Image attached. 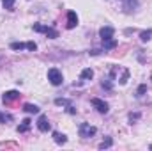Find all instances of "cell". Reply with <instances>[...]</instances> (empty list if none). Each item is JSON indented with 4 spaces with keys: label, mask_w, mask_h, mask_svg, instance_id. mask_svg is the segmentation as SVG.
I'll use <instances>...</instances> for the list:
<instances>
[{
    "label": "cell",
    "mask_w": 152,
    "mask_h": 151,
    "mask_svg": "<svg viewBox=\"0 0 152 151\" xmlns=\"http://www.w3.org/2000/svg\"><path fill=\"white\" fill-rule=\"evenodd\" d=\"M78 133H80V137L88 139V137H94V135L97 133V128H96V126H92L90 123H81V124H80V128H78Z\"/></svg>",
    "instance_id": "obj_1"
},
{
    "label": "cell",
    "mask_w": 152,
    "mask_h": 151,
    "mask_svg": "<svg viewBox=\"0 0 152 151\" xmlns=\"http://www.w3.org/2000/svg\"><path fill=\"white\" fill-rule=\"evenodd\" d=\"M48 80H50L51 85H62V82H64L62 71L57 70V68H50L48 70Z\"/></svg>",
    "instance_id": "obj_2"
},
{
    "label": "cell",
    "mask_w": 152,
    "mask_h": 151,
    "mask_svg": "<svg viewBox=\"0 0 152 151\" xmlns=\"http://www.w3.org/2000/svg\"><path fill=\"white\" fill-rule=\"evenodd\" d=\"M36 32H41V34H46L50 39H55L58 38V32L55 30V29H51V27H48V25H41V23H34V27H32Z\"/></svg>",
    "instance_id": "obj_3"
},
{
    "label": "cell",
    "mask_w": 152,
    "mask_h": 151,
    "mask_svg": "<svg viewBox=\"0 0 152 151\" xmlns=\"http://www.w3.org/2000/svg\"><path fill=\"white\" fill-rule=\"evenodd\" d=\"M90 103H92V107H94V109H96L99 114H108V110H110V105H108L104 100L92 98V100H90Z\"/></svg>",
    "instance_id": "obj_4"
},
{
    "label": "cell",
    "mask_w": 152,
    "mask_h": 151,
    "mask_svg": "<svg viewBox=\"0 0 152 151\" xmlns=\"http://www.w3.org/2000/svg\"><path fill=\"white\" fill-rule=\"evenodd\" d=\"M122 2V9L126 14H131L133 11L138 9V0H120Z\"/></svg>",
    "instance_id": "obj_5"
},
{
    "label": "cell",
    "mask_w": 152,
    "mask_h": 151,
    "mask_svg": "<svg viewBox=\"0 0 152 151\" xmlns=\"http://www.w3.org/2000/svg\"><path fill=\"white\" fill-rule=\"evenodd\" d=\"M18 98H20V93H18V91H5L4 96H2V101H4L5 105H9V103H12V101L18 100Z\"/></svg>",
    "instance_id": "obj_6"
},
{
    "label": "cell",
    "mask_w": 152,
    "mask_h": 151,
    "mask_svg": "<svg viewBox=\"0 0 152 151\" xmlns=\"http://www.w3.org/2000/svg\"><path fill=\"white\" fill-rule=\"evenodd\" d=\"M113 34H115V29H113V27H110V25H106V27H101V29H99V36H101L103 41H104V39L113 38Z\"/></svg>",
    "instance_id": "obj_7"
},
{
    "label": "cell",
    "mask_w": 152,
    "mask_h": 151,
    "mask_svg": "<svg viewBox=\"0 0 152 151\" xmlns=\"http://www.w3.org/2000/svg\"><path fill=\"white\" fill-rule=\"evenodd\" d=\"M76 25H78V14H76L75 11H69L67 13V23H66V27L67 29H75Z\"/></svg>",
    "instance_id": "obj_8"
},
{
    "label": "cell",
    "mask_w": 152,
    "mask_h": 151,
    "mask_svg": "<svg viewBox=\"0 0 152 151\" xmlns=\"http://www.w3.org/2000/svg\"><path fill=\"white\" fill-rule=\"evenodd\" d=\"M37 128L41 130V132H48V130H50V121H48V117H46V115H39Z\"/></svg>",
    "instance_id": "obj_9"
},
{
    "label": "cell",
    "mask_w": 152,
    "mask_h": 151,
    "mask_svg": "<svg viewBox=\"0 0 152 151\" xmlns=\"http://www.w3.org/2000/svg\"><path fill=\"white\" fill-rule=\"evenodd\" d=\"M30 124H32V121L27 117V119H23V123H21V124L16 128V130H18L20 133H25V132H28V130H30Z\"/></svg>",
    "instance_id": "obj_10"
},
{
    "label": "cell",
    "mask_w": 152,
    "mask_h": 151,
    "mask_svg": "<svg viewBox=\"0 0 152 151\" xmlns=\"http://www.w3.org/2000/svg\"><path fill=\"white\" fill-rule=\"evenodd\" d=\"M92 76H94V71H92L90 68H85V70L80 73V80L87 82V80H92Z\"/></svg>",
    "instance_id": "obj_11"
},
{
    "label": "cell",
    "mask_w": 152,
    "mask_h": 151,
    "mask_svg": "<svg viewBox=\"0 0 152 151\" xmlns=\"http://www.w3.org/2000/svg\"><path fill=\"white\" fill-rule=\"evenodd\" d=\"M53 141H55L57 144H66V142H67V137H66L64 133H60V132H53Z\"/></svg>",
    "instance_id": "obj_12"
},
{
    "label": "cell",
    "mask_w": 152,
    "mask_h": 151,
    "mask_svg": "<svg viewBox=\"0 0 152 151\" xmlns=\"http://www.w3.org/2000/svg\"><path fill=\"white\" fill-rule=\"evenodd\" d=\"M23 110L27 114H39V107L37 105H32V103H25L23 105Z\"/></svg>",
    "instance_id": "obj_13"
},
{
    "label": "cell",
    "mask_w": 152,
    "mask_h": 151,
    "mask_svg": "<svg viewBox=\"0 0 152 151\" xmlns=\"http://www.w3.org/2000/svg\"><path fill=\"white\" fill-rule=\"evenodd\" d=\"M115 46H117V39H113V38L103 41V48H104V50H112V48H115Z\"/></svg>",
    "instance_id": "obj_14"
},
{
    "label": "cell",
    "mask_w": 152,
    "mask_h": 151,
    "mask_svg": "<svg viewBox=\"0 0 152 151\" xmlns=\"http://www.w3.org/2000/svg\"><path fill=\"white\" fill-rule=\"evenodd\" d=\"M113 146V139L112 137H106L101 144H99V150H108V148H112Z\"/></svg>",
    "instance_id": "obj_15"
},
{
    "label": "cell",
    "mask_w": 152,
    "mask_h": 151,
    "mask_svg": "<svg viewBox=\"0 0 152 151\" xmlns=\"http://www.w3.org/2000/svg\"><path fill=\"white\" fill-rule=\"evenodd\" d=\"M55 105H58V107H69V105H73L69 100H64V98H57L55 100Z\"/></svg>",
    "instance_id": "obj_16"
},
{
    "label": "cell",
    "mask_w": 152,
    "mask_h": 151,
    "mask_svg": "<svg viewBox=\"0 0 152 151\" xmlns=\"http://www.w3.org/2000/svg\"><path fill=\"white\" fill-rule=\"evenodd\" d=\"M14 2H16V0H2V5H4V9H7V11H12Z\"/></svg>",
    "instance_id": "obj_17"
},
{
    "label": "cell",
    "mask_w": 152,
    "mask_h": 151,
    "mask_svg": "<svg viewBox=\"0 0 152 151\" xmlns=\"http://www.w3.org/2000/svg\"><path fill=\"white\" fill-rule=\"evenodd\" d=\"M127 80H129V70H124V71H122V76H120V80H118V82H120L122 85H126V84H127Z\"/></svg>",
    "instance_id": "obj_18"
},
{
    "label": "cell",
    "mask_w": 152,
    "mask_h": 151,
    "mask_svg": "<svg viewBox=\"0 0 152 151\" xmlns=\"http://www.w3.org/2000/svg\"><path fill=\"white\" fill-rule=\"evenodd\" d=\"M11 48L12 50H25L27 48V43H11Z\"/></svg>",
    "instance_id": "obj_19"
},
{
    "label": "cell",
    "mask_w": 152,
    "mask_h": 151,
    "mask_svg": "<svg viewBox=\"0 0 152 151\" xmlns=\"http://www.w3.org/2000/svg\"><path fill=\"white\" fill-rule=\"evenodd\" d=\"M152 36V30H143V32H140V39L142 41H149Z\"/></svg>",
    "instance_id": "obj_20"
},
{
    "label": "cell",
    "mask_w": 152,
    "mask_h": 151,
    "mask_svg": "<svg viewBox=\"0 0 152 151\" xmlns=\"http://www.w3.org/2000/svg\"><path fill=\"white\" fill-rule=\"evenodd\" d=\"M140 117H142V114H140V112L129 114V123H131V124H133V123H134V121H138V119H140Z\"/></svg>",
    "instance_id": "obj_21"
},
{
    "label": "cell",
    "mask_w": 152,
    "mask_h": 151,
    "mask_svg": "<svg viewBox=\"0 0 152 151\" xmlns=\"http://www.w3.org/2000/svg\"><path fill=\"white\" fill-rule=\"evenodd\" d=\"M145 93H147V85H145V84H142V85L138 87V91H136V96H143Z\"/></svg>",
    "instance_id": "obj_22"
},
{
    "label": "cell",
    "mask_w": 152,
    "mask_h": 151,
    "mask_svg": "<svg viewBox=\"0 0 152 151\" xmlns=\"http://www.w3.org/2000/svg\"><path fill=\"white\" fill-rule=\"evenodd\" d=\"M27 50H30V52H36V50H37V44H36L34 41H28V43H27Z\"/></svg>",
    "instance_id": "obj_23"
},
{
    "label": "cell",
    "mask_w": 152,
    "mask_h": 151,
    "mask_svg": "<svg viewBox=\"0 0 152 151\" xmlns=\"http://www.w3.org/2000/svg\"><path fill=\"white\" fill-rule=\"evenodd\" d=\"M101 85H103V87H104V89H106V91H112V87H113V85H112V82H110V80H103V82H101Z\"/></svg>",
    "instance_id": "obj_24"
},
{
    "label": "cell",
    "mask_w": 152,
    "mask_h": 151,
    "mask_svg": "<svg viewBox=\"0 0 152 151\" xmlns=\"http://www.w3.org/2000/svg\"><path fill=\"white\" fill-rule=\"evenodd\" d=\"M11 119H12L11 115H5L4 112H0V123H4V124H5V123H7V121H11Z\"/></svg>",
    "instance_id": "obj_25"
},
{
    "label": "cell",
    "mask_w": 152,
    "mask_h": 151,
    "mask_svg": "<svg viewBox=\"0 0 152 151\" xmlns=\"http://www.w3.org/2000/svg\"><path fill=\"white\" fill-rule=\"evenodd\" d=\"M67 112L69 114H76V109L73 107V105H69V107H67Z\"/></svg>",
    "instance_id": "obj_26"
},
{
    "label": "cell",
    "mask_w": 152,
    "mask_h": 151,
    "mask_svg": "<svg viewBox=\"0 0 152 151\" xmlns=\"http://www.w3.org/2000/svg\"><path fill=\"white\" fill-rule=\"evenodd\" d=\"M97 53H101V50H92L90 52V55H97Z\"/></svg>",
    "instance_id": "obj_27"
},
{
    "label": "cell",
    "mask_w": 152,
    "mask_h": 151,
    "mask_svg": "<svg viewBox=\"0 0 152 151\" xmlns=\"http://www.w3.org/2000/svg\"><path fill=\"white\" fill-rule=\"evenodd\" d=\"M151 150H152V144H151Z\"/></svg>",
    "instance_id": "obj_28"
},
{
    "label": "cell",
    "mask_w": 152,
    "mask_h": 151,
    "mask_svg": "<svg viewBox=\"0 0 152 151\" xmlns=\"http://www.w3.org/2000/svg\"><path fill=\"white\" fill-rule=\"evenodd\" d=\"M151 80H152V75H151Z\"/></svg>",
    "instance_id": "obj_29"
}]
</instances>
